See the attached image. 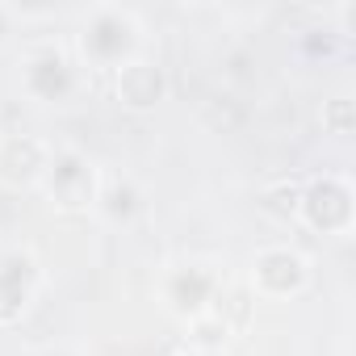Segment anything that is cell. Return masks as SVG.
Returning a JSON list of instances; mask_svg holds the SVG:
<instances>
[{
  "instance_id": "cell-1",
  "label": "cell",
  "mask_w": 356,
  "mask_h": 356,
  "mask_svg": "<svg viewBox=\"0 0 356 356\" xmlns=\"http://www.w3.org/2000/svg\"><path fill=\"white\" fill-rule=\"evenodd\" d=\"M138 42H143V26L122 5H92L76 30L80 59L101 72H118L122 63H130L138 55Z\"/></svg>"
},
{
  "instance_id": "cell-2",
  "label": "cell",
  "mask_w": 356,
  "mask_h": 356,
  "mask_svg": "<svg viewBox=\"0 0 356 356\" xmlns=\"http://www.w3.org/2000/svg\"><path fill=\"white\" fill-rule=\"evenodd\" d=\"M47 189V202L63 214H84L97 206V193H101V168L80 151V147H59L51 151V163L42 172Z\"/></svg>"
},
{
  "instance_id": "cell-3",
  "label": "cell",
  "mask_w": 356,
  "mask_h": 356,
  "mask_svg": "<svg viewBox=\"0 0 356 356\" xmlns=\"http://www.w3.org/2000/svg\"><path fill=\"white\" fill-rule=\"evenodd\" d=\"M298 218L318 235H348L352 227V185L339 172H323L310 185H302Z\"/></svg>"
},
{
  "instance_id": "cell-4",
  "label": "cell",
  "mask_w": 356,
  "mask_h": 356,
  "mask_svg": "<svg viewBox=\"0 0 356 356\" xmlns=\"http://www.w3.org/2000/svg\"><path fill=\"white\" fill-rule=\"evenodd\" d=\"M22 88H26L34 101H42V105H59V101L76 97V88H80V67L72 63L67 51H59V47H38V51H30L26 63H22Z\"/></svg>"
},
{
  "instance_id": "cell-5",
  "label": "cell",
  "mask_w": 356,
  "mask_h": 356,
  "mask_svg": "<svg viewBox=\"0 0 356 356\" xmlns=\"http://www.w3.org/2000/svg\"><path fill=\"white\" fill-rule=\"evenodd\" d=\"M310 285V260L298 248H260L252 260V293L260 298H298Z\"/></svg>"
},
{
  "instance_id": "cell-6",
  "label": "cell",
  "mask_w": 356,
  "mask_h": 356,
  "mask_svg": "<svg viewBox=\"0 0 356 356\" xmlns=\"http://www.w3.org/2000/svg\"><path fill=\"white\" fill-rule=\"evenodd\" d=\"M222 289L218 273L206 268V264H185V268H172L163 277V306L176 314V318H202L210 306H214V293Z\"/></svg>"
},
{
  "instance_id": "cell-7",
  "label": "cell",
  "mask_w": 356,
  "mask_h": 356,
  "mask_svg": "<svg viewBox=\"0 0 356 356\" xmlns=\"http://www.w3.org/2000/svg\"><path fill=\"white\" fill-rule=\"evenodd\" d=\"M38 281H42V268H38L34 252L13 248V252L0 256V327H13L30 310Z\"/></svg>"
},
{
  "instance_id": "cell-8",
  "label": "cell",
  "mask_w": 356,
  "mask_h": 356,
  "mask_svg": "<svg viewBox=\"0 0 356 356\" xmlns=\"http://www.w3.org/2000/svg\"><path fill=\"white\" fill-rule=\"evenodd\" d=\"M47 163H51V143H42L38 134H5L0 138V181L9 189L38 185Z\"/></svg>"
},
{
  "instance_id": "cell-9",
  "label": "cell",
  "mask_w": 356,
  "mask_h": 356,
  "mask_svg": "<svg viewBox=\"0 0 356 356\" xmlns=\"http://www.w3.org/2000/svg\"><path fill=\"white\" fill-rule=\"evenodd\" d=\"M113 92H118V101H122L126 109L147 113V109H155V105L168 97V76H163L159 63L134 55L130 63H122V67L113 72Z\"/></svg>"
},
{
  "instance_id": "cell-10",
  "label": "cell",
  "mask_w": 356,
  "mask_h": 356,
  "mask_svg": "<svg viewBox=\"0 0 356 356\" xmlns=\"http://www.w3.org/2000/svg\"><path fill=\"white\" fill-rule=\"evenodd\" d=\"M92 210H101L109 222H130L134 218V210H138V189H134V181H126V176H101V193H97V206Z\"/></svg>"
},
{
  "instance_id": "cell-11",
  "label": "cell",
  "mask_w": 356,
  "mask_h": 356,
  "mask_svg": "<svg viewBox=\"0 0 356 356\" xmlns=\"http://www.w3.org/2000/svg\"><path fill=\"white\" fill-rule=\"evenodd\" d=\"M298 202H302V185L298 181H277L260 193V210L273 214V218H298Z\"/></svg>"
},
{
  "instance_id": "cell-12",
  "label": "cell",
  "mask_w": 356,
  "mask_h": 356,
  "mask_svg": "<svg viewBox=\"0 0 356 356\" xmlns=\"http://www.w3.org/2000/svg\"><path fill=\"white\" fill-rule=\"evenodd\" d=\"M352 122H356V113H352V101H348V97H331V101L323 105V126H327L331 134H348Z\"/></svg>"
},
{
  "instance_id": "cell-13",
  "label": "cell",
  "mask_w": 356,
  "mask_h": 356,
  "mask_svg": "<svg viewBox=\"0 0 356 356\" xmlns=\"http://www.w3.org/2000/svg\"><path fill=\"white\" fill-rule=\"evenodd\" d=\"M13 17H17V13H13L9 5H0V42H5V38L13 34Z\"/></svg>"
}]
</instances>
